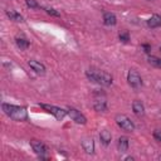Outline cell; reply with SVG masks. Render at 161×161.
<instances>
[{"instance_id":"6da1fadb","label":"cell","mask_w":161,"mask_h":161,"mask_svg":"<svg viewBox=\"0 0 161 161\" xmlns=\"http://www.w3.org/2000/svg\"><path fill=\"white\" fill-rule=\"evenodd\" d=\"M1 108H3L4 113L14 121H26L28 119V111L24 107L9 104V103H3Z\"/></svg>"},{"instance_id":"7a4b0ae2","label":"cell","mask_w":161,"mask_h":161,"mask_svg":"<svg viewBox=\"0 0 161 161\" xmlns=\"http://www.w3.org/2000/svg\"><path fill=\"white\" fill-rule=\"evenodd\" d=\"M86 75L87 78L91 80V82H94L99 86H104V87H108L112 84V75L108 74L107 72H103V70H99V69H94V68H91L86 72Z\"/></svg>"},{"instance_id":"3957f363","label":"cell","mask_w":161,"mask_h":161,"mask_svg":"<svg viewBox=\"0 0 161 161\" xmlns=\"http://www.w3.org/2000/svg\"><path fill=\"white\" fill-rule=\"evenodd\" d=\"M116 122H117V125H118L123 131H126V132H132V131H135V125H133V122H132L127 116H125V114H117V116H116Z\"/></svg>"},{"instance_id":"277c9868","label":"cell","mask_w":161,"mask_h":161,"mask_svg":"<svg viewBox=\"0 0 161 161\" xmlns=\"http://www.w3.org/2000/svg\"><path fill=\"white\" fill-rule=\"evenodd\" d=\"M127 80H128V84H130L133 89H138V88H141V86H142V79H141L140 74H138L136 70H133V69H131V70L128 72V74H127Z\"/></svg>"},{"instance_id":"5b68a950","label":"cell","mask_w":161,"mask_h":161,"mask_svg":"<svg viewBox=\"0 0 161 161\" xmlns=\"http://www.w3.org/2000/svg\"><path fill=\"white\" fill-rule=\"evenodd\" d=\"M40 106H42V108H44L47 112L52 113L57 119H63V118L68 114L67 111H64V109H62V108H59V107H55V106H50V104H40Z\"/></svg>"},{"instance_id":"8992f818","label":"cell","mask_w":161,"mask_h":161,"mask_svg":"<svg viewBox=\"0 0 161 161\" xmlns=\"http://www.w3.org/2000/svg\"><path fill=\"white\" fill-rule=\"evenodd\" d=\"M30 145L34 150V152L40 157V158H45V155H47V147L43 142H40L39 140H31L30 141Z\"/></svg>"},{"instance_id":"52a82bcc","label":"cell","mask_w":161,"mask_h":161,"mask_svg":"<svg viewBox=\"0 0 161 161\" xmlns=\"http://www.w3.org/2000/svg\"><path fill=\"white\" fill-rule=\"evenodd\" d=\"M68 116L75 122V123H78V125H86L87 123V118L78 111V109H75V108H68Z\"/></svg>"},{"instance_id":"ba28073f","label":"cell","mask_w":161,"mask_h":161,"mask_svg":"<svg viewBox=\"0 0 161 161\" xmlns=\"http://www.w3.org/2000/svg\"><path fill=\"white\" fill-rule=\"evenodd\" d=\"M82 147L87 153H93L94 152V141H93V138H91V137L84 138L82 141Z\"/></svg>"},{"instance_id":"9c48e42d","label":"cell","mask_w":161,"mask_h":161,"mask_svg":"<svg viewBox=\"0 0 161 161\" xmlns=\"http://www.w3.org/2000/svg\"><path fill=\"white\" fill-rule=\"evenodd\" d=\"M132 109H133L135 114L138 116V117H141V116L145 114V107H143V103H142L141 101H138V99L133 101V103H132Z\"/></svg>"},{"instance_id":"30bf717a","label":"cell","mask_w":161,"mask_h":161,"mask_svg":"<svg viewBox=\"0 0 161 161\" xmlns=\"http://www.w3.org/2000/svg\"><path fill=\"white\" fill-rule=\"evenodd\" d=\"M29 67L38 74H44L45 73V67L44 64L36 62V60H29Z\"/></svg>"},{"instance_id":"8fae6325","label":"cell","mask_w":161,"mask_h":161,"mask_svg":"<svg viewBox=\"0 0 161 161\" xmlns=\"http://www.w3.org/2000/svg\"><path fill=\"white\" fill-rule=\"evenodd\" d=\"M103 23L106 25H108V26L114 25L117 23V18H116V15L113 13H104L103 14Z\"/></svg>"},{"instance_id":"7c38bea8","label":"cell","mask_w":161,"mask_h":161,"mask_svg":"<svg viewBox=\"0 0 161 161\" xmlns=\"http://www.w3.org/2000/svg\"><path fill=\"white\" fill-rule=\"evenodd\" d=\"M147 25L150 26V28H158V26H161V16L160 15H157V14H155V15H152L148 20H147Z\"/></svg>"},{"instance_id":"4fadbf2b","label":"cell","mask_w":161,"mask_h":161,"mask_svg":"<svg viewBox=\"0 0 161 161\" xmlns=\"http://www.w3.org/2000/svg\"><path fill=\"white\" fill-rule=\"evenodd\" d=\"M117 146H118V151H119V152H126V151L128 150V138L125 137V136L119 137Z\"/></svg>"},{"instance_id":"5bb4252c","label":"cell","mask_w":161,"mask_h":161,"mask_svg":"<svg viewBox=\"0 0 161 161\" xmlns=\"http://www.w3.org/2000/svg\"><path fill=\"white\" fill-rule=\"evenodd\" d=\"M99 140L103 145H108L112 140V136H111V132L107 131V130H102L101 133H99Z\"/></svg>"},{"instance_id":"9a60e30c","label":"cell","mask_w":161,"mask_h":161,"mask_svg":"<svg viewBox=\"0 0 161 161\" xmlns=\"http://www.w3.org/2000/svg\"><path fill=\"white\" fill-rule=\"evenodd\" d=\"M93 107H94V109L98 111V112H104V111L107 109L106 101H103V99H97V101H94Z\"/></svg>"},{"instance_id":"2e32d148","label":"cell","mask_w":161,"mask_h":161,"mask_svg":"<svg viewBox=\"0 0 161 161\" xmlns=\"http://www.w3.org/2000/svg\"><path fill=\"white\" fill-rule=\"evenodd\" d=\"M6 15L10 18V20H14V21H23V16H21L19 13L14 11V10H6Z\"/></svg>"},{"instance_id":"e0dca14e","label":"cell","mask_w":161,"mask_h":161,"mask_svg":"<svg viewBox=\"0 0 161 161\" xmlns=\"http://www.w3.org/2000/svg\"><path fill=\"white\" fill-rule=\"evenodd\" d=\"M148 63L156 68H161V58L155 57V55H150L148 57Z\"/></svg>"},{"instance_id":"ac0fdd59","label":"cell","mask_w":161,"mask_h":161,"mask_svg":"<svg viewBox=\"0 0 161 161\" xmlns=\"http://www.w3.org/2000/svg\"><path fill=\"white\" fill-rule=\"evenodd\" d=\"M16 45L20 48V49H26L29 47V42L24 38H16Z\"/></svg>"},{"instance_id":"d6986e66","label":"cell","mask_w":161,"mask_h":161,"mask_svg":"<svg viewBox=\"0 0 161 161\" xmlns=\"http://www.w3.org/2000/svg\"><path fill=\"white\" fill-rule=\"evenodd\" d=\"M119 40L123 42V43H127V42L130 40V35H128V33H127V31L121 33V34H119Z\"/></svg>"},{"instance_id":"ffe728a7","label":"cell","mask_w":161,"mask_h":161,"mask_svg":"<svg viewBox=\"0 0 161 161\" xmlns=\"http://www.w3.org/2000/svg\"><path fill=\"white\" fill-rule=\"evenodd\" d=\"M25 3H26V5H28L29 8H33V9H35V8L39 6L38 3H36L35 0H25Z\"/></svg>"},{"instance_id":"44dd1931","label":"cell","mask_w":161,"mask_h":161,"mask_svg":"<svg viewBox=\"0 0 161 161\" xmlns=\"http://www.w3.org/2000/svg\"><path fill=\"white\" fill-rule=\"evenodd\" d=\"M153 137H155L157 141L161 142V131H155V132H153Z\"/></svg>"},{"instance_id":"7402d4cb","label":"cell","mask_w":161,"mask_h":161,"mask_svg":"<svg viewBox=\"0 0 161 161\" xmlns=\"http://www.w3.org/2000/svg\"><path fill=\"white\" fill-rule=\"evenodd\" d=\"M45 10H47V11H48L49 14L54 15V16H59V13H58V11H55L54 9H45Z\"/></svg>"},{"instance_id":"603a6c76","label":"cell","mask_w":161,"mask_h":161,"mask_svg":"<svg viewBox=\"0 0 161 161\" xmlns=\"http://www.w3.org/2000/svg\"><path fill=\"white\" fill-rule=\"evenodd\" d=\"M142 47H143V49H145V52H146V53H150V50H151V47H150L148 44H143Z\"/></svg>"},{"instance_id":"cb8c5ba5","label":"cell","mask_w":161,"mask_h":161,"mask_svg":"<svg viewBox=\"0 0 161 161\" xmlns=\"http://www.w3.org/2000/svg\"><path fill=\"white\" fill-rule=\"evenodd\" d=\"M160 52H161V45H160Z\"/></svg>"},{"instance_id":"d4e9b609","label":"cell","mask_w":161,"mask_h":161,"mask_svg":"<svg viewBox=\"0 0 161 161\" xmlns=\"http://www.w3.org/2000/svg\"><path fill=\"white\" fill-rule=\"evenodd\" d=\"M148 1H152V0H148Z\"/></svg>"}]
</instances>
